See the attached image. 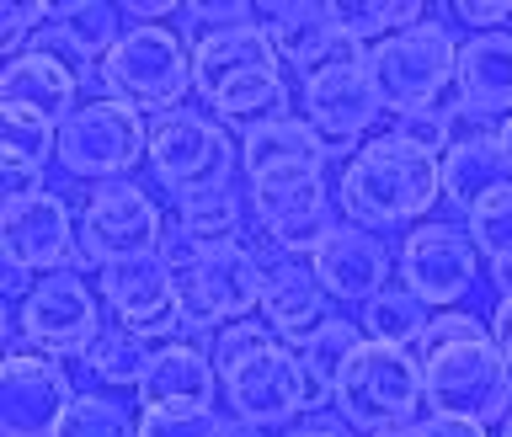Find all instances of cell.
Wrapping results in <instances>:
<instances>
[{
  "label": "cell",
  "instance_id": "7402d4cb",
  "mask_svg": "<svg viewBox=\"0 0 512 437\" xmlns=\"http://www.w3.org/2000/svg\"><path fill=\"white\" fill-rule=\"evenodd\" d=\"M75 96H80V75H70L59 59L38 54V48L0 64V112H27V118L64 128L80 107Z\"/></svg>",
  "mask_w": 512,
  "mask_h": 437
},
{
  "label": "cell",
  "instance_id": "816d5d0a",
  "mask_svg": "<svg viewBox=\"0 0 512 437\" xmlns=\"http://www.w3.org/2000/svg\"><path fill=\"white\" fill-rule=\"evenodd\" d=\"M496 134H502V144L512 150V118H502V128H496Z\"/></svg>",
  "mask_w": 512,
  "mask_h": 437
},
{
  "label": "cell",
  "instance_id": "484cf974",
  "mask_svg": "<svg viewBox=\"0 0 512 437\" xmlns=\"http://www.w3.org/2000/svg\"><path fill=\"white\" fill-rule=\"evenodd\" d=\"M283 59L272 54L262 22L256 27H240V32H224V38L192 48V75H198V91L214 96L219 86H235V80H251V75H278Z\"/></svg>",
  "mask_w": 512,
  "mask_h": 437
},
{
  "label": "cell",
  "instance_id": "f1b7e54d",
  "mask_svg": "<svg viewBox=\"0 0 512 437\" xmlns=\"http://www.w3.org/2000/svg\"><path fill=\"white\" fill-rule=\"evenodd\" d=\"M358 347H363V331L352 326V320H342V315L326 320L315 336H304V342L294 347L299 363H304V374H310L315 406L336 395V384H342V374H347V363H352V352H358Z\"/></svg>",
  "mask_w": 512,
  "mask_h": 437
},
{
  "label": "cell",
  "instance_id": "7a4b0ae2",
  "mask_svg": "<svg viewBox=\"0 0 512 437\" xmlns=\"http://www.w3.org/2000/svg\"><path fill=\"white\" fill-rule=\"evenodd\" d=\"M96 75H102L112 102H123L134 112H160V118L182 112L187 91H198L192 48L171 27H128L123 43L102 59Z\"/></svg>",
  "mask_w": 512,
  "mask_h": 437
},
{
  "label": "cell",
  "instance_id": "3957f363",
  "mask_svg": "<svg viewBox=\"0 0 512 437\" xmlns=\"http://www.w3.org/2000/svg\"><path fill=\"white\" fill-rule=\"evenodd\" d=\"M427 400V384H422V358L416 352H400V347H379V342H363L352 352L342 384H336L331 406L347 427L358 432H384V427H406L416 422Z\"/></svg>",
  "mask_w": 512,
  "mask_h": 437
},
{
  "label": "cell",
  "instance_id": "9a60e30c",
  "mask_svg": "<svg viewBox=\"0 0 512 437\" xmlns=\"http://www.w3.org/2000/svg\"><path fill=\"white\" fill-rule=\"evenodd\" d=\"M70 406H75V390L59 358L11 352L0 363V437H54Z\"/></svg>",
  "mask_w": 512,
  "mask_h": 437
},
{
  "label": "cell",
  "instance_id": "7bdbcfd3",
  "mask_svg": "<svg viewBox=\"0 0 512 437\" xmlns=\"http://www.w3.org/2000/svg\"><path fill=\"white\" fill-rule=\"evenodd\" d=\"M43 187V171H32V166H16V160H0V198L6 203H22V198H38Z\"/></svg>",
  "mask_w": 512,
  "mask_h": 437
},
{
  "label": "cell",
  "instance_id": "9c48e42d",
  "mask_svg": "<svg viewBox=\"0 0 512 437\" xmlns=\"http://www.w3.org/2000/svg\"><path fill=\"white\" fill-rule=\"evenodd\" d=\"M262 251L251 246H214L192 272L176 278V299H182V331L203 336V331H224L235 320H246L251 310H262Z\"/></svg>",
  "mask_w": 512,
  "mask_h": 437
},
{
  "label": "cell",
  "instance_id": "836d02e7",
  "mask_svg": "<svg viewBox=\"0 0 512 437\" xmlns=\"http://www.w3.org/2000/svg\"><path fill=\"white\" fill-rule=\"evenodd\" d=\"M54 437H139V416L107 395H75Z\"/></svg>",
  "mask_w": 512,
  "mask_h": 437
},
{
  "label": "cell",
  "instance_id": "277c9868",
  "mask_svg": "<svg viewBox=\"0 0 512 437\" xmlns=\"http://www.w3.org/2000/svg\"><path fill=\"white\" fill-rule=\"evenodd\" d=\"M422 384H427L432 416L491 427V422H507V411H512V368L502 363L491 331L422 358Z\"/></svg>",
  "mask_w": 512,
  "mask_h": 437
},
{
  "label": "cell",
  "instance_id": "5b68a950",
  "mask_svg": "<svg viewBox=\"0 0 512 437\" xmlns=\"http://www.w3.org/2000/svg\"><path fill=\"white\" fill-rule=\"evenodd\" d=\"M235 166H240V150H235V139L224 134L219 118L192 112V107L155 118V128H150V171L171 198L187 203V198H203V192H224Z\"/></svg>",
  "mask_w": 512,
  "mask_h": 437
},
{
  "label": "cell",
  "instance_id": "603a6c76",
  "mask_svg": "<svg viewBox=\"0 0 512 437\" xmlns=\"http://www.w3.org/2000/svg\"><path fill=\"white\" fill-rule=\"evenodd\" d=\"M262 16V32L272 43V54H278L288 70H304L315 75L320 64H331L342 54V27H336V11L331 6H315V0H283V6H256Z\"/></svg>",
  "mask_w": 512,
  "mask_h": 437
},
{
  "label": "cell",
  "instance_id": "5bb4252c",
  "mask_svg": "<svg viewBox=\"0 0 512 437\" xmlns=\"http://www.w3.org/2000/svg\"><path fill=\"white\" fill-rule=\"evenodd\" d=\"M251 208L262 235L272 240V251L283 256H310L342 230L336 224V203L326 192V176H294V182H256L251 187Z\"/></svg>",
  "mask_w": 512,
  "mask_h": 437
},
{
  "label": "cell",
  "instance_id": "d590c367",
  "mask_svg": "<svg viewBox=\"0 0 512 437\" xmlns=\"http://www.w3.org/2000/svg\"><path fill=\"white\" fill-rule=\"evenodd\" d=\"M176 32H182V43L187 48H203V43H214L224 38V32H240V27H256L262 16H256V6H246V0H219V6H182V16H176Z\"/></svg>",
  "mask_w": 512,
  "mask_h": 437
},
{
  "label": "cell",
  "instance_id": "ac0fdd59",
  "mask_svg": "<svg viewBox=\"0 0 512 437\" xmlns=\"http://www.w3.org/2000/svg\"><path fill=\"white\" fill-rule=\"evenodd\" d=\"M262 267H267V283H262V326H272V336L288 347H299L304 336H315L326 326V310H331V294L320 288L315 267L294 262L283 251H262Z\"/></svg>",
  "mask_w": 512,
  "mask_h": 437
},
{
  "label": "cell",
  "instance_id": "f546056e",
  "mask_svg": "<svg viewBox=\"0 0 512 437\" xmlns=\"http://www.w3.org/2000/svg\"><path fill=\"white\" fill-rule=\"evenodd\" d=\"M336 11V27H342V38L352 43H384L395 38V32H406L416 22H427V11L416 6V0H342Z\"/></svg>",
  "mask_w": 512,
  "mask_h": 437
},
{
  "label": "cell",
  "instance_id": "e0dca14e",
  "mask_svg": "<svg viewBox=\"0 0 512 437\" xmlns=\"http://www.w3.org/2000/svg\"><path fill=\"white\" fill-rule=\"evenodd\" d=\"M102 278V299L118 315V326H128L134 336H166L182 331V299H176V272L160 262V251L150 256H128L96 272Z\"/></svg>",
  "mask_w": 512,
  "mask_h": 437
},
{
  "label": "cell",
  "instance_id": "ba28073f",
  "mask_svg": "<svg viewBox=\"0 0 512 437\" xmlns=\"http://www.w3.org/2000/svg\"><path fill=\"white\" fill-rule=\"evenodd\" d=\"M374 59V80H379V96L390 112H411V107H438V96L454 86V70H459V43L454 32L427 22H416L395 38H384L368 48Z\"/></svg>",
  "mask_w": 512,
  "mask_h": 437
},
{
  "label": "cell",
  "instance_id": "d6986e66",
  "mask_svg": "<svg viewBox=\"0 0 512 437\" xmlns=\"http://www.w3.org/2000/svg\"><path fill=\"white\" fill-rule=\"evenodd\" d=\"M214 390H224L214 352H203L192 342H171V347H155L134 400H139V411H208Z\"/></svg>",
  "mask_w": 512,
  "mask_h": 437
},
{
  "label": "cell",
  "instance_id": "e575fe53",
  "mask_svg": "<svg viewBox=\"0 0 512 437\" xmlns=\"http://www.w3.org/2000/svg\"><path fill=\"white\" fill-rule=\"evenodd\" d=\"M390 134L416 144V150L432 155V160H443L459 144V112L454 107H411V112H395Z\"/></svg>",
  "mask_w": 512,
  "mask_h": 437
},
{
  "label": "cell",
  "instance_id": "ab89813d",
  "mask_svg": "<svg viewBox=\"0 0 512 437\" xmlns=\"http://www.w3.org/2000/svg\"><path fill=\"white\" fill-rule=\"evenodd\" d=\"M139 437H224L214 411H139Z\"/></svg>",
  "mask_w": 512,
  "mask_h": 437
},
{
  "label": "cell",
  "instance_id": "2e32d148",
  "mask_svg": "<svg viewBox=\"0 0 512 437\" xmlns=\"http://www.w3.org/2000/svg\"><path fill=\"white\" fill-rule=\"evenodd\" d=\"M0 256L11 272H64V262L80 256V224L70 219V203L59 192L6 203L0 208Z\"/></svg>",
  "mask_w": 512,
  "mask_h": 437
},
{
  "label": "cell",
  "instance_id": "4fadbf2b",
  "mask_svg": "<svg viewBox=\"0 0 512 437\" xmlns=\"http://www.w3.org/2000/svg\"><path fill=\"white\" fill-rule=\"evenodd\" d=\"M400 278L427 310H454L480 278V251L459 224H416L400 246Z\"/></svg>",
  "mask_w": 512,
  "mask_h": 437
},
{
  "label": "cell",
  "instance_id": "44dd1931",
  "mask_svg": "<svg viewBox=\"0 0 512 437\" xmlns=\"http://www.w3.org/2000/svg\"><path fill=\"white\" fill-rule=\"evenodd\" d=\"M502 198H512V150L502 134H464L443 155V203H454L459 214H480Z\"/></svg>",
  "mask_w": 512,
  "mask_h": 437
},
{
  "label": "cell",
  "instance_id": "cb8c5ba5",
  "mask_svg": "<svg viewBox=\"0 0 512 437\" xmlns=\"http://www.w3.org/2000/svg\"><path fill=\"white\" fill-rule=\"evenodd\" d=\"M326 139L304 118H283L267 128H251L240 139V171L256 182H294V176H320L326 171Z\"/></svg>",
  "mask_w": 512,
  "mask_h": 437
},
{
  "label": "cell",
  "instance_id": "4316f807",
  "mask_svg": "<svg viewBox=\"0 0 512 437\" xmlns=\"http://www.w3.org/2000/svg\"><path fill=\"white\" fill-rule=\"evenodd\" d=\"M427 326H432L427 304L416 299L406 283H400V288H384L379 299H368V304H363V320H358L363 342H379V347H400V352L422 347Z\"/></svg>",
  "mask_w": 512,
  "mask_h": 437
},
{
  "label": "cell",
  "instance_id": "30bf717a",
  "mask_svg": "<svg viewBox=\"0 0 512 437\" xmlns=\"http://www.w3.org/2000/svg\"><path fill=\"white\" fill-rule=\"evenodd\" d=\"M166 240V219H160L155 198L134 182H112L86 203L80 214V256L75 267H112L128 256H150Z\"/></svg>",
  "mask_w": 512,
  "mask_h": 437
},
{
  "label": "cell",
  "instance_id": "8992f818",
  "mask_svg": "<svg viewBox=\"0 0 512 437\" xmlns=\"http://www.w3.org/2000/svg\"><path fill=\"white\" fill-rule=\"evenodd\" d=\"M299 107H304V123L326 139V150H352L368 128L384 118V96H379V80H374V59H368L363 43H342V54L331 64H320L315 75H304V91H299Z\"/></svg>",
  "mask_w": 512,
  "mask_h": 437
},
{
  "label": "cell",
  "instance_id": "f907efd6",
  "mask_svg": "<svg viewBox=\"0 0 512 437\" xmlns=\"http://www.w3.org/2000/svg\"><path fill=\"white\" fill-rule=\"evenodd\" d=\"M224 437H262V427H251V422L235 416V422H224Z\"/></svg>",
  "mask_w": 512,
  "mask_h": 437
},
{
  "label": "cell",
  "instance_id": "d6a6232c",
  "mask_svg": "<svg viewBox=\"0 0 512 437\" xmlns=\"http://www.w3.org/2000/svg\"><path fill=\"white\" fill-rule=\"evenodd\" d=\"M48 155H59V128L54 123L27 118V112H0V160L43 171Z\"/></svg>",
  "mask_w": 512,
  "mask_h": 437
},
{
  "label": "cell",
  "instance_id": "74e56055",
  "mask_svg": "<svg viewBox=\"0 0 512 437\" xmlns=\"http://www.w3.org/2000/svg\"><path fill=\"white\" fill-rule=\"evenodd\" d=\"M43 22H54V6L48 0H6L0 6V54L16 59V54H27V38H38Z\"/></svg>",
  "mask_w": 512,
  "mask_h": 437
},
{
  "label": "cell",
  "instance_id": "8d00e7d4",
  "mask_svg": "<svg viewBox=\"0 0 512 437\" xmlns=\"http://www.w3.org/2000/svg\"><path fill=\"white\" fill-rule=\"evenodd\" d=\"M278 336H272V326H256V320H235V326H224L214 336V368H219V384L235 374L246 358H256L262 347H272Z\"/></svg>",
  "mask_w": 512,
  "mask_h": 437
},
{
  "label": "cell",
  "instance_id": "c3c4849f",
  "mask_svg": "<svg viewBox=\"0 0 512 437\" xmlns=\"http://www.w3.org/2000/svg\"><path fill=\"white\" fill-rule=\"evenodd\" d=\"M491 283H496V294H502V299H512V262H496L491 267Z\"/></svg>",
  "mask_w": 512,
  "mask_h": 437
},
{
  "label": "cell",
  "instance_id": "ffe728a7",
  "mask_svg": "<svg viewBox=\"0 0 512 437\" xmlns=\"http://www.w3.org/2000/svg\"><path fill=\"white\" fill-rule=\"evenodd\" d=\"M310 267L336 304H368L390 288L395 262H390V251H384V240H374L368 230H358V224H342V230L315 251Z\"/></svg>",
  "mask_w": 512,
  "mask_h": 437
},
{
  "label": "cell",
  "instance_id": "52a82bcc",
  "mask_svg": "<svg viewBox=\"0 0 512 437\" xmlns=\"http://www.w3.org/2000/svg\"><path fill=\"white\" fill-rule=\"evenodd\" d=\"M139 160H150V128H144V112L112 102H86L75 107V118L59 128V166L80 176V182H128Z\"/></svg>",
  "mask_w": 512,
  "mask_h": 437
},
{
  "label": "cell",
  "instance_id": "ee69618b",
  "mask_svg": "<svg viewBox=\"0 0 512 437\" xmlns=\"http://www.w3.org/2000/svg\"><path fill=\"white\" fill-rule=\"evenodd\" d=\"M454 16L470 27H502V22H512V6L507 0H459Z\"/></svg>",
  "mask_w": 512,
  "mask_h": 437
},
{
  "label": "cell",
  "instance_id": "f6af8a7d",
  "mask_svg": "<svg viewBox=\"0 0 512 437\" xmlns=\"http://www.w3.org/2000/svg\"><path fill=\"white\" fill-rule=\"evenodd\" d=\"M283 437H352V427L342 416H304L299 427H288Z\"/></svg>",
  "mask_w": 512,
  "mask_h": 437
},
{
  "label": "cell",
  "instance_id": "7c38bea8",
  "mask_svg": "<svg viewBox=\"0 0 512 437\" xmlns=\"http://www.w3.org/2000/svg\"><path fill=\"white\" fill-rule=\"evenodd\" d=\"M224 400L240 422L251 427H288L294 416H310L315 411V390H310V374H304L299 352L288 342H272L262 347L256 358H246L224 379Z\"/></svg>",
  "mask_w": 512,
  "mask_h": 437
},
{
  "label": "cell",
  "instance_id": "b9f144b4",
  "mask_svg": "<svg viewBox=\"0 0 512 437\" xmlns=\"http://www.w3.org/2000/svg\"><path fill=\"white\" fill-rule=\"evenodd\" d=\"M208 251H214V246H203V240H198V235H187L182 224H171V230H166V240H160V262H166V267L176 272V278L198 267Z\"/></svg>",
  "mask_w": 512,
  "mask_h": 437
},
{
  "label": "cell",
  "instance_id": "60d3db41",
  "mask_svg": "<svg viewBox=\"0 0 512 437\" xmlns=\"http://www.w3.org/2000/svg\"><path fill=\"white\" fill-rule=\"evenodd\" d=\"M491 326H480L475 315H459V310H443L432 315V326L422 336V347H416V358H432L438 347H454V342H470V336H486Z\"/></svg>",
  "mask_w": 512,
  "mask_h": 437
},
{
  "label": "cell",
  "instance_id": "f35d334b",
  "mask_svg": "<svg viewBox=\"0 0 512 437\" xmlns=\"http://www.w3.org/2000/svg\"><path fill=\"white\" fill-rule=\"evenodd\" d=\"M470 240L475 251L486 256V262H512V198L480 208V214H470Z\"/></svg>",
  "mask_w": 512,
  "mask_h": 437
},
{
  "label": "cell",
  "instance_id": "1f68e13d",
  "mask_svg": "<svg viewBox=\"0 0 512 437\" xmlns=\"http://www.w3.org/2000/svg\"><path fill=\"white\" fill-rule=\"evenodd\" d=\"M150 342L144 336H134L128 326H112V331H102V342L91 347V374L102 379V384H134L139 390V379H144V368H150Z\"/></svg>",
  "mask_w": 512,
  "mask_h": 437
},
{
  "label": "cell",
  "instance_id": "6da1fadb",
  "mask_svg": "<svg viewBox=\"0 0 512 437\" xmlns=\"http://www.w3.org/2000/svg\"><path fill=\"white\" fill-rule=\"evenodd\" d=\"M336 198L358 230H400V224L427 219L432 203H443V160L422 155L395 134H379L347 160Z\"/></svg>",
  "mask_w": 512,
  "mask_h": 437
},
{
  "label": "cell",
  "instance_id": "83f0119b",
  "mask_svg": "<svg viewBox=\"0 0 512 437\" xmlns=\"http://www.w3.org/2000/svg\"><path fill=\"white\" fill-rule=\"evenodd\" d=\"M123 22H128L123 6H107V0H64V6H54V27L70 38V48L80 59L96 64V70H102V59L123 43V32H128Z\"/></svg>",
  "mask_w": 512,
  "mask_h": 437
},
{
  "label": "cell",
  "instance_id": "4dcf8cb0",
  "mask_svg": "<svg viewBox=\"0 0 512 437\" xmlns=\"http://www.w3.org/2000/svg\"><path fill=\"white\" fill-rule=\"evenodd\" d=\"M176 224H182L187 235H198L203 246H235L240 224H246V203H240L230 187H224V192H203V198L182 203Z\"/></svg>",
  "mask_w": 512,
  "mask_h": 437
},
{
  "label": "cell",
  "instance_id": "7dc6e473",
  "mask_svg": "<svg viewBox=\"0 0 512 437\" xmlns=\"http://www.w3.org/2000/svg\"><path fill=\"white\" fill-rule=\"evenodd\" d=\"M427 432H432V437H486V427L454 422V416H427Z\"/></svg>",
  "mask_w": 512,
  "mask_h": 437
},
{
  "label": "cell",
  "instance_id": "681fc988",
  "mask_svg": "<svg viewBox=\"0 0 512 437\" xmlns=\"http://www.w3.org/2000/svg\"><path fill=\"white\" fill-rule=\"evenodd\" d=\"M374 437H432V432H427V422H406V427H384Z\"/></svg>",
  "mask_w": 512,
  "mask_h": 437
},
{
  "label": "cell",
  "instance_id": "8fae6325",
  "mask_svg": "<svg viewBox=\"0 0 512 437\" xmlns=\"http://www.w3.org/2000/svg\"><path fill=\"white\" fill-rule=\"evenodd\" d=\"M102 331V299L80 272H48L22 299V336L43 358H91Z\"/></svg>",
  "mask_w": 512,
  "mask_h": 437
},
{
  "label": "cell",
  "instance_id": "f5cc1de1",
  "mask_svg": "<svg viewBox=\"0 0 512 437\" xmlns=\"http://www.w3.org/2000/svg\"><path fill=\"white\" fill-rule=\"evenodd\" d=\"M496 437H512V411H507V422H502V432H496Z\"/></svg>",
  "mask_w": 512,
  "mask_h": 437
},
{
  "label": "cell",
  "instance_id": "bcb514c9",
  "mask_svg": "<svg viewBox=\"0 0 512 437\" xmlns=\"http://www.w3.org/2000/svg\"><path fill=\"white\" fill-rule=\"evenodd\" d=\"M491 342L502 352V363L512 368V299H496V315H491Z\"/></svg>",
  "mask_w": 512,
  "mask_h": 437
},
{
  "label": "cell",
  "instance_id": "d4e9b609",
  "mask_svg": "<svg viewBox=\"0 0 512 437\" xmlns=\"http://www.w3.org/2000/svg\"><path fill=\"white\" fill-rule=\"evenodd\" d=\"M459 118H512V38L507 32H480L459 43Z\"/></svg>",
  "mask_w": 512,
  "mask_h": 437
}]
</instances>
